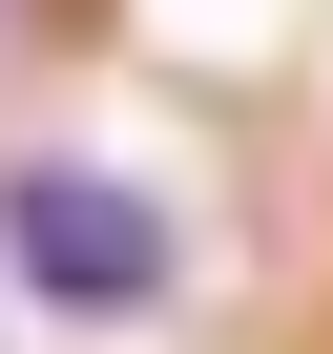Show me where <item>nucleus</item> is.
<instances>
[{
    "instance_id": "nucleus-1",
    "label": "nucleus",
    "mask_w": 333,
    "mask_h": 354,
    "mask_svg": "<svg viewBox=\"0 0 333 354\" xmlns=\"http://www.w3.org/2000/svg\"><path fill=\"white\" fill-rule=\"evenodd\" d=\"M0 271L42 313H84V333H125V313L188 292V209L125 188V167H84V146H42V167H0Z\"/></svg>"
}]
</instances>
